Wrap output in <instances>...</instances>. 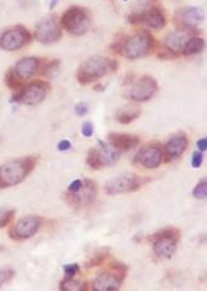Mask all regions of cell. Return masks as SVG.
Masks as SVG:
<instances>
[{
    "instance_id": "1",
    "label": "cell",
    "mask_w": 207,
    "mask_h": 291,
    "mask_svg": "<svg viewBox=\"0 0 207 291\" xmlns=\"http://www.w3.org/2000/svg\"><path fill=\"white\" fill-rule=\"evenodd\" d=\"M118 62L109 58L94 55L85 60L77 69L76 79L81 85H89L106 77L108 73L116 72Z\"/></svg>"
},
{
    "instance_id": "2",
    "label": "cell",
    "mask_w": 207,
    "mask_h": 291,
    "mask_svg": "<svg viewBox=\"0 0 207 291\" xmlns=\"http://www.w3.org/2000/svg\"><path fill=\"white\" fill-rule=\"evenodd\" d=\"M36 158H27L10 160L0 166V189L9 188L23 182L36 167Z\"/></svg>"
},
{
    "instance_id": "3",
    "label": "cell",
    "mask_w": 207,
    "mask_h": 291,
    "mask_svg": "<svg viewBox=\"0 0 207 291\" xmlns=\"http://www.w3.org/2000/svg\"><path fill=\"white\" fill-rule=\"evenodd\" d=\"M155 50V40L147 31H140L120 42L119 53L126 59H138L146 57Z\"/></svg>"
},
{
    "instance_id": "4",
    "label": "cell",
    "mask_w": 207,
    "mask_h": 291,
    "mask_svg": "<svg viewBox=\"0 0 207 291\" xmlns=\"http://www.w3.org/2000/svg\"><path fill=\"white\" fill-rule=\"evenodd\" d=\"M60 26L71 35L82 36L89 31L91 21L86 10L79 6H71L60 18Z\"/></svg>"
},
{
    "instance_id": "5",
    "label": "cell",
    "mask_w": 207,
    "mask_h": 291,
    "mask_svg": "<svg viewBox=\"0 0 207 291\" xmlns=\"http://www.w3.org/2000/svg\"><path fill=\"white\" fill-rule=\"evenodd\" d=\"M143 185V180L135 173H124L104 185V190L108 195H116L121 193L136 192Z\"/></svg>"
},
{
    "instance_id": "6",
    "label": "cell",
    "mask_w": 207,
    "mask_h": 291,
    "mask_svg": "<svg viewBox=\"0 0 207 291\" xmlns=\"http://www.w3.org/2000/svg\"><path fill=\"white\" fill-rule=\"evenodd\" d=\"M31 35L23 26H15L0 35V48L8 52L21 50L31 42Z\"/></svg>"
},
{
    "instance_id": "7",
    "label": "cell",
    "mask_w": 207,
    "mask_h": 291,
    "mask_svg": "<svg viewBox=\"0 0 207 291\" xmlns=\"http://www.w3.org/2000/svg\"><path fill=\"white\" fill-rule=\"evenodd\" d=\"M97 188L96 182L91 180H84L81 189L76 193L67 192L64 194V199L69 205L74 208H84L87 205H91L97 198Z\"/></svg>"
},
{
    "instance_id": "8",
    "label": "cell",
    "mask_w": 207,
    "mask_h": 291,
    "mask_svg": "<svg viewBox=\"0 0 207 291\" xmlns=\"http://www.w3.org/2000/svg\"><path fill=\"white\" fill-rule=\"evenodd\" d=\"M48 90H49V86L47 82L33 81L23 87L14 99L21 104L27 105V106H36V105H40L45 101Z\"/></svg>"
},
{
    "instance_id": "9",
    "label": "cell",
    "mask_w": 207,
    "mask_h": 291,
    "mask_svg": "<svg viewBox=\"0 0 207 291\" xmlns=\"http://www.w3.org/2000/svg\"><path fill=\"white\" fill-rule=\"evenodd\" d=\"M42 220L40 216L36 215H28L19 220L10 230H9V236L16 241H23L35 236L40 230Z\"/></svg>"
},
{
    "instance_id": "10",
    "label": "cell",
    "mask_w": 207,
    "mask_h": 291,
    "mask_svg": "<svg viewBox=\"0 0 207 291\" xmlns=\"http://www.w3.org/2000/svg\"><path fill=\"white\" fill-rule=\"evenodd\" d=\"M62 26L54 18H46L37 24L35 30V38L40 43L52 45L62 38Z\"/></svg>"
},
{
    "instance_id": "11",
    "label": "cell",
    "mask_w": 207,
    "mask_h": 291,
    "mask_svg": "<svg viewBox=\"0 0 207 291\" xmlns=\"http://www.w3.org/2000/svg\"><path fill=\"white\" fill-rule=\"evenodd\" d=\"M158 85L153 78L145 75L131 85L128 97L135 102H146L157 94Z\"/></svg>"
},
{
    "instance_id": "12",
    "label": "cell",
    "mask_w": 207,
    "mask_h": 291,
    "mask_svg": "<svg viewBox=\"0 0 207 291\" xmlns=\"http://www.w3.org/2000/svg\"><path fill=\"white\" fill-rule=\"evenodd\" d=\"M163 159H164L163 150L160 145H148L138 151L135 161L140 163L142 167L153 170L163 162Z\"/></svg>"
},
{
    "instance_id": "13",
    "label": "cell",
    "mask_w": 207,
    "mask_h": 291,
    "mask_svg": "<svg viewBox=\"0 0 207 291\" xmlns=\"http://www.w3.org/2000/svg\"><path fill=\"white\" fill-rule=\"evenodd\" d=\"M191 37H194L192 28L182 27L179 28V30L174 31V32H170L169 35L165 37L164 47L167 48L169 52H172L173 54L178 55L179 53H182L183 47H184L185 43H186Z\"/></svg>"
},
{
    "instance_id": "14",
    "label": "cell",
    "mask_w": 207,
    "mask_h": 291,
    "mask_svg": "<svg viewBox=\"0 0 207 291\" xmlns=\"http://www.w3.org/2000/svg\"><path fill=\"white\" fill-rule=\"evenodd\" d=\"M205 13L201 8H185L183 10H179L175 15V20L182 27L194 28L199 26L204 21Z\"/></svg>"
},
{
    "instance_id": "15",
    "label": "cell",
    "mask_w": 207,
    "mask_h": 291,
    "mask_svg": "<svg viewBox=\"0 0 207 291\" xmlns=\"http://www.w3.org/2000/svg\"><path fill=\"white\" fill-rule=\"evenodd\" d=\"M187 145H189V140H187V136L185 134H175L165 144L163 156L167 159V161L175 160V159L180 158L185 153V150L187 149Z\"/></svg>"
},
{
    "instance_id": "16",
    "label": "cell",
    "mask_w": 207,
    "mask_h": 291,
    "mask_svg": "<svg viewBox=\"0 0 207 291\" xmlns=\"http://www.w3.org/2000/svg\"><path fill=\"white\" fill-rule=\"evenodd\" d=\"M124 278L114 271H106L97 276L92 283V289L96 291H116L120 289Z\"/></svg>"
},
{
    "instance_id": "17",
    "label": "cell",
    "mask_w": 207,
    "mask_h": 291,
    "mask_svg": "<svg viewBox=\"0 0 207 291\" xmlns=\"http://www.w3.org/2000/svg\"><path fill=\"white\" fill-rule=\"evenodd\" d=\"M96 151L101 167H109V166L115 165L121 155L120 150L114 148L109 143H103L101 140L98 141V148H96Z\"/></svg>"
},
{
    "instance_id": "18",
    "label": "cell",
    "mask_w": 207,
    "mask_h": 291,
    "mask_svg": "<svg viewBox=\"0 0 207 291\" xmlns=\"http://www.w3.org/2000/svg\"><path fill=\"white\" fill-rule=\"evenodd\" d=\"M108 143L123 153V151L135 149L140 144V139H138V136L133 135V134L111 133L108 135Z\"/></svg>"
},
{
    "instance_id": "19",
    "label": "cell",
    "mask_w": 207,
    "mask_h": 291,
    "mask_svg": "<svg viewBox=\"0 0 207 291\" xmlns=\"http://www.w3.org/2000/svg\"><path fill=\"white\" fill-rule=\"evenodd\" d=\"M40 69V60L33 57H26L19 60L14 67V72L21 80L32 78Z\"/></svg>"
},
{
    "instance_id": "20",
    "label": "cell",
    "mask_w": 207,
    "mask_h": 291,
    "mask_svg": "<svg viewBox=\"0 0 207 291\" xmlns=\"http://www.w3.org/2000/svg\"><path fill=\"white\" fill-rule=\"evenodd\" d=\"M153 252L158 258L169 259L174 256L177 251L178 241L170 237H160V238L153 239Z\"/></svg>"
},
{
    "instance_id": "21",
    "label": "cell",
    "mask_w": 207,
    "mask_h": 291,
    "mask_svg": "<svg viewBox=\"0 0 207 291\" xmlns=\"http://www.w3.org/2000/svg\"><path fill=\"white\" fill-rule=\"evenodd\" d=\"M141 112H142V109L138 105H125L116 111L115 119L121 124H130L131 122H134L141 116Z\"/></svg>"
},
{
    "instance_id": "22",
    "label": "cell",
    "mask_w": 207,
    "mask_h": 291,
    "mask_svg": "<svg viewBox=\"0 0 207 291\" xmlns=\"http://www.w3.org/2000/svg\"><path fill=\"white\" fill-rule=\"evenodd\" d=\"M143 23L153 30H161V28L164 27L167 21H165V16L162 13V10H160L158 8H150L145 11Z\"/></svg>"
},
{
    "instance_id": "23",
    "label": "cell",
    "mask_w": 207,
    "mask_h": 291,
    "mask_svg": "<svg viewBox=\"0 0 207 291\" xmlns=\"http://www.w3.org/2000/svg\"><path fill=\"white\" fill-rule=\"evenodd\" d=\"M204 48H205L204 38L195 37L194 36V37H191L186 43H185V46L183 47L182 53L184 55H195L201 53L202 51H204Z\"/></svg>"
},
{
    "instance_id": "24",
    "label": "cell",
    "mask_w": 207,
    "mask_h": 291,
    "mask_svg": "<svg viewBox=\"0 0 207 291\" xmlns=\"http://www.w3.org/2000/svg\"><path fill=\"white\" fill-rule=\"evenodd\" d=\"M5 82L13 91L20 92L25 87L23 80H21L18 75L15 74L14 69H9L5 74Z\"/></svg>"
},
{
    "instance_id": "25",
    "label": "cell",
    "mask_w": 207,
    "mask_h": 291,
    "mask_svg": "<svg viewBox=\"0 0 207 291\" xmlns=\"http://www.w3.org/2000/svg\"><path fill=\"white\" fill-rule=\"evenodd\" d=\"M109 256H111V253H109L108 249H104V251L98 252L96 256L92 257L91 259H89V261L86 262L85 266H86L87 269H91V268H94V266L102 265V264L107 261V258H108Z\"/></svg>"
},
{
    "instance_id": "26",
    "label": "cell",
    "mask_w": 207,
    "mask_h": 291,
    "mask_svg": "<svg viewBox=\"0 0 207 291\" xmlns=\"http://www.w3.org/2000/svg\"><path fill=\"white\" fill-rule=\"evenodd\" d=\"M86 284H84L82 285L81 283H79V281L74 280V278H65L64 280L60 283V290L63 291H82V290H86Z\"/></svg>"
},
{
    "instance_id": "27",
    "label": "cell",
    "mask_w": 207,
    "mask_h": 291,
    "mask_svg": "<svg viewBox=\"0 0 207 291\" xmlns=\"http://www.w3.org/2000/svg\"><path fill=\"white\" fill-rule=\"evenodd\" d=\"M160 237H170V238H174L177 239V241H179L180 231L178 229H174V227H167V229L160 230V231H157L156 234H153L152 236H150V241L160 238Z\"/></svg>"
},
{
    "instance_id": "28",
    "label": "cell",
    "mask_w": 207,
    "mask_h": 291,
    "mask_svg": "<svg viewBox=\"0 0 207 291\" xmlns=\"http://www.w3.org/2000/svg\"><path fill=\"white\" fill-rule=\"evenodd\" d=\"M59 60H52V62L47 63V64L43 67L42 69V75L43 77L48 78V79H52V78L57 77L58 72H59Z\"/></svg>"
},
{
    "instance_id": "29",
    "label": "cell",
    "mask_w": 207,
    "mask_h": 291,
    "mask_svg": "<svg viewBox=\"0 0 207 291\" xmlns=\"http://www.w3.org/2000/svg\"><path fill=\"white\" fill-rule=\"evenodd\" d=\"M16 212L14 209H4L0 208V229L8 226L11 222V220L15 216Z\"/></svg>"
},
{
    "instance_id": "30",
    "label": "cell",
    "mask_w": 207,
    "mask_h": 291,
    "mask_svg": "<svg viewBox=\"0 0 207 291\" xmlns=\"http://www.w3.org/2000/svg\"><path fill=\"white\" fill-rule=\"evenodd\" d=\"M192 195L196 199H206L207 197V180L204 178L202 181H200L196 185V187L192 190Z\"/></svg>"
},
{
    "instance_id": "31",
    "label": "cell",
    "mask_w": 207,
    "mask_h": 291,
    "mask_svg": "<svg viewBox=\"0 0 207 291\" xmlns=\"http://www.w3.org/2000/svg\"><path fill=\"white\" fill-rule=\"evenodd\" d=\"M87 165L90 166L91 168H93V170H101V165H99L98 162V158H97V151H96V148H92L91 150L89 151V154H87Z\"/></svg>"
},
{
    "instance_id": "32",
    "label": "cell",
    "mask_w": 207,
    "mask_h": 291,
    "mask_svg": "<svg viewBox=\"0 0 207 291\" xmlns=\"http://www.w3.org/2000/svg\"><path fill=\"white\" fill-rule=\"evenodd\" d=\"M14 276H15V270H13V269H0V288H1L4 284H8L9 281L13 280Z\"/></svg>"
},
{
    "instance_id": "33",
    "label": "cell",
    "mask_w": 207,
    "mask_h": 291,
    "mask_svg": "<svg viewBox=\"0 0 207 291\" xmlns=\"http://www.w3.org/2000/svg\"><path fill=\"white\" fill-rule=\"evenodd\" d=\"M109 268H111L112 271L119 274L120 276L125 278L126 273H128V265L120 263V262H113V263L109 264Z\"/></svg>"
},
{
    "instance_id": "34",
    "label": "cell",
    "mask_w": 207,
    "mask_h": 291,
    "mask_svg": "<svg viewBox=\"0 0 207 291\" xmlns=\"http://www.w3.org/2000/svg\"><path fill=\"white\" fill-rule=\"evenodd\" d=\"M63 269H64L65 278L68 279L74 278V276L80 271L79 264H65V265L63 266Z\"/></svg>"
},
{
    "instance_id": "35",
    "label": "cell",
    "mask_w": 207,
    "mask_h": 291,
    "mask_svg": "<svg viewBox=\"0 0 207 291\" xmlns=\"http://www.w3.org/2000/svg\"><path fill=\"white\" fill-rule=\"evenodd\" d=\"M202 161H204V155H202L201 151H195L191 156L192 168H199L202 165Z\"/></svg>"
},
{
    "instance_id": "36",
    "label": "cell",
    "mask_w": 207,
    "mask_h": 291,
    "mask_svg": "<svg viewBox=\"0 0 207 291\" xmlns=\"http://www.w3.org/2000/svg\"><path fill=\"white\" fill-rule=\"evenodd\" d=\"M93 132H94V128H93V124H92L91 122H85V123L82 124L81 133L84 136H86V138H91V136L93 135Z\"/></svg>"
},
{
    "instance_id": "37",
    "label": "cell",
    "mask_w": 207,
    "mask_h": 291,
    "mask_svg": "<svg viewBox=\"0 0 207 291\" xmlns=\"http://www.w3.org/2000/svg\"><path fill=\"white\" fill-rule=\"evenodd\" d=\"M82 185H84V181L82 180H75L74 182H71L68 187V192L69 193H76L81 189Z\"/></svg>"
},
{
    "instance_id": "38",
    "label": "cell",
    "mask_w": 207,
    "mask_h": 291,
    "mask_svg": "<svg viewBox=\"0 0 207 291\" xmlns=\"http://www.w3.org/2000/svg\"><path fill=\"white\" fill-rule=\"evenodd\" d=\"M75 113L80 117L86 116V114L89 113V106H87L86 104H84V102L76 105V106H75Z\"/></svg>"
},
{
    "instance_id": "39",
    "label": "cell",
    "mask_w": 207,
    "mask_h": 291,
    "mask_svg": "<svg viewBox=\"0 0 207 291\" xmlns=\"http://www.w3.org/2000/svg\"><path fill=\"white\" fill-rule=\"evenodd\" d=\"M57 148L59 151H68L71 149V143H70L69 140H67V139H64V140H62L58 143Z\"/></svg>"
},
{
    "instance_id": "40",
    "label": "cell",
    "mask_w": 207,
    "mask_h": 291,
    "mask_svg": "<svg viewBox=\"0 0 207 291\" xmlns=\"http://www.w3.org/2000/svg\"><path fill=\"white\" fill-rule=\"evenodd\" d=\"M196 145H197V149H199L201 153L206 151L207 150V138H202V139H200V140H197Z\"/></svg>"
},
{
    "instance_id": "41",
    "label": "cell",
    "mask_w": 207,
    "mask_h": 291,
    "mask_svg": "<svg viewBox=\"0 0 207 291\" xmlns=\"http://www.w3.org/2000/svg\"><path fill=\"white\" fill-rule=\"evenodd\" d=\"M57 1H58V0H52V3H50V6H49L50 10H52V9L54 8L55 5H57Z\"/></svg>"
}]
</instances>
